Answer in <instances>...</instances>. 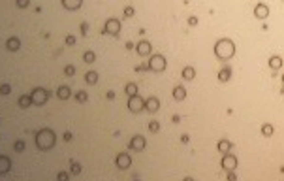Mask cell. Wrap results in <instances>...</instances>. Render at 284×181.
<instances>
[{
  "label": "cell",
  "instance_id": "obj_8",
  "mask_svg": "<svg viewBox=\"0 0 284 181\" xmlns=\"http://www.w3.org/2000/svg\"><path fill=\"white\" fill-rule=\"evenodd\" d=\"M10 168H11V161H10L8 157L0 155V174H8Z\"/></svg>",
  "mask_w": 284,
  "mask_h": 181
},
{
  "label": "cell",
  "instance_id": "obj_35",
  "mask_svg": "<svg viewBox=\"0 0 284 181\" xmlns=\"http://www.w3.org/2000/svg\"><path fill=\"white\" fill-rule=\"evenodd\" d=\"M124 15H126V17L134 15V8H126V10H124Z\"/></svg>",
  "mask_w": 284,
  "mask_h": 181
},
{
  "label": "cell",
  "instance_id": "obj_14",
  "mask_svg": "<svg viewBox=\"0 0 284 181\" xmlns=\"http://www.w3.org/2000/svg\"><path fill=\"white\" fill-rule=\"evenodd\" d=\"M158 106H160V104H158V100H156V98H149V100L145 102V108H147L149 111H156V109H158Z\"/></svg>",
  "mask_w": 284,
  "mask_h": 181
},
{
  "label": "cell",
  "instance_id": "obj_31",
  "mask_svg": "<svg viewBox=\"0 0 284 181\" xmlns=\"http://www.w3.org/2000/svg\"><path fill=\"white\" fill-rule=\"evenodd\" d=\"M149 128H151V132H156V130L160 128V125H158L156 121H151V125H149Z\"/></svg>",
  "mask_w": 284,
  "mask_h": 181
},
{
  "label": "cell",
  "instance_id": "obj_18",
  "mask_svg": "<svg viewBox=\"0 0 284 181\" xmlns=\"http://www.w3.org/2000/svg\"><path fill=\"white\" fill-rule=\"evenodd\" d=\"M173 96H175L177 100H183V98L186 96V93H184V89H183V87H177V89L173 90Z\"/></svg>",
  "mask_w": 284,
  "mask_h": 181
},
{
  "label": "cell",
  "instance_id": "obj_28",
  "mask_svg": "<svg viewBox=\"0 0 284 181\" xmlns=\"http://www.w3.org/2000/svg\"><path fill=\"white\" fill-rule=\"evenodd\" d=\"M64 74H66V76H74V74H75V68H74V66H66V68H64Z\"/></svg>",
  "mask_w": 284,
  "mask_h": 181
},
{
  "label": "cell",
  "instance_id": "obj_4",
  "mask_svg": "<svg viewBox=\"0 0 284 181\" xmlns=\"http://www.w3.org/2000/svg\"><path fill=\"white\" fill-rule=\"evenodd\" d=\"M30 98H32V102H36V104H43V102L47 100V93H45V89H34V90H32V95H30Z\"/></svg>",
  "mask_w": 284,
  "mask_h": 181
},
{
  "label": "cell",
  "instance_id": "obj_32",
  "mask_svg": "<svg viewBox=\"0 0 284 181\" xmlns=\"http://www.w3.org/2000/svg\"><path fill=\"white\" fill-rule=\"evenodd\" d=\"M79 172H81V166H79L77 162H74V164H72V174H79Z\"/></svg>",
  "mask_w": 284,
  "mask_h": 181
},
{
  "label": "cell",
  "instance_id": "obj_37",
  "mask_svg": "<svg viewBox=\"0 0 284 181\" xmlns=\"http://www.w3.org/2000/svg\"><path fill=\"white\" fill-rule=\"evenodd\" d=\"M17 6H21V8H27V6H28V2H25V0H23V2H17Z\"/></svg>",
  "mask_w": 284,
  "mask_h": 181
},
{
  "label": "cell",
  "instance_id": "obj_13",
  "mask_svg": "<svg viewBox=\"0 0 284 181\" xmlns=\"http://www.w3.org/2000/svg\"><path fill=\"white\" fill-rule=\"evenodd\" d=\"M6 47H8L10 51H17V49L21 47V42H19V38H10V40L6 42Z\"/></svg>",
  "mask_w": 284,
  "mask_h": 181
},
{
  "label": "cell",
  "instance_id": "obj_20",
  "mask_svg": "<svg viewBox=\"0 0 284 181\" xmlns=\"http://www.w3.org/2000/svg\"><path fill=\"white\" fill-rule=\"evenodd\" d=\"M136 93H137V87L134 83H128L126 85V95H130V98H132V96H136Z\"/></svg>",
  "mask_w": 284,
  "mask_h": 181
},
{
  "label": "cell",
  "instance_id": "obj_29",
  "mask_svg": "<svg viewBox=\"0 0 284 181\" xmlns=\"http://www.w3.org/2000/svg\"><path fill=\"white\" fill-rule=\"evenodd\" d=\"M57 179H58V181H68V172H58Z\"/></svg>",
  "mask_w": 284,
  "mask_h": 181
},
{
  "label": "cell",
  "instance_id": "obj_33",
  "mask_svg": "<svg viewBox=\"0 0 284 181\" xmlns=\"http://www.w3.org/2000/svg\"><path fill=\"white\" fill-rule=\"evenodd\" d=\"M66 43H68V45H74V43H75V38H74V36H68V38H66Z\"/></svg>",
  "mask_w": 284,
  "mask_h": 181
},
{
  "label": "cell",
  "instance_id": "obj_21",
  "mask_svg": "<svg viewBox=\"0 0 284 181\" xmlns=\"http://www.w3.org/2000/svg\"><path fill=\"white\" fill-rule=\"evenodd\" d=\"M269 64H271V68H280L282 66V60H280V57H271Z\"/></svg>",
  "mask_w": 284,
  "mask_h": 181
},
{
  "label": "cell",
  "instance_id": "obj_3",
  "mask_svg": "<svg viewBox=\"0 0 284 181\" xmlns=\"http://www.w3.org/2000/svg\"><path fill=\"white\" fill-rule=\"evenodd\" d=\"M119 30H121V23L117 21V19H107V23H105V32L107 34H119Z\"/></svg>",
  "mask_w": 284,
  "mask_h": 181
},
{
  "label": "cell",
  "instance_id": "obj_16",
  "mask_svg": "<svg viewBox=\"0 0 284 181\" xmlns=\"http://www.w3.org/2000/svg\"><path fill=\"white\" fill-rule=\"evenodd\" d=\"M85 81H87L88 85H94V83L98 81V74H96V72H88V74L85 76Z\"/></svg>",
  "mask_w": 284,
  "mask_h": 181
},
{
  "label": "cell",
  "instance_id": "obj_11",
  "mask_svg": "<svg viewBox=\"0 0 284 181\" xmlns=\"http://www.w3.org/2000/svg\"><path fill=\"white\" fill-rule=\"evenodd\" d=\"M130 147L132 149H143L145 147V138H141V136H134L132 142H130Z\"/></svg>",
  "mask_w": 284,
  "mask_h": 181
},
{
  "label": "cell",
  "instance_id": "obj_10",
  "mask_svg": "<svg viewBox=\"0 0 284 181\" xmlns=\"http://www.w3.org/2000/svg\"><path fill=\"white\" fill-rule=\"evenodd\" d=\"M57 95H58L60 100H66V98H70V95H72V89H70L68 85H60L58 90H57Z\"/></svg>",
  "mask_w": 284,
  "mask_h": 181
},
{
  "label": "cell",
  "instance_id": "obj_24",
  "mask_svg": "<svg viewBox=\"0 0 284 181\" xmlns=\"http://www.w3.org/2000/svg\"><path fill=\"white\" fill-rule=\"evenodd\" d=\"M218 77H220V81H228V77H230V68H224V70L218 74Z\"/></svg>",
  "mask_w": 284,
  "mask_h": 181
},
{
  "label": "cell",
  "instance_id": "obj_17",
  "mask_svg": "<svg viewBox=\"0 0 284 181\" xmlns=\"http://www.w3.org/2000/svg\"><path fill=\"white\" fill-rule=\"evenodd\" d=\"M183 77L184 79H194V68H190V66L184 68V70H183Z\"/></svg>",
  "mask_w": 284,
  "mask_h": 181
},
{
  "label": "cell",
  "instance_id": "obj_19",
  "mask_svg": "<svg viewBox=\"0 0 284 181\" xmlns=\"http://www.w3.org/2000/svg\"><path fill=\"white\" fill-rule=\"evenodd\" d=\"M30 104H32V98H30V96H21V98H19V106H21V108H28Z\"/></svg>",
  "mask_w": 284,
  "mask_h": 181
},
{
  "label": "cell",
  "instance_id": "obj_26",
  "mask_svg": "<svg viewBox=\"0 0 284 181\" xmlns=\"http://www.w3.org/2000/svg\"><path fill=\"white\" fill-rule=\"evenodd\" d=\"M262 132H264L265 136H271V134H273V126H271V125H264V128H262Z\"/></svg>",
  "mask_w": 284,
  "mask_h": 181
},
{
  "label": "cell",
  "instance_id": "obj_7",
  "mask_svg": "<svg viewBox=\"0 0 284 181\" xmlns=\"http://www.w3.org/2000/svg\"><path fill=\"white\" fill-rule=\"evenodd\" d=\"M222 166H224L226 170H233L235 166H237V158H235L233 155H226V157L222 158Z\"/></svg>",
  "mask_w": 284,
  "mask_h": 181
},
{
  "label": "cell",
  "instance_id": "obj_39",
  "mask_svg": "<svg viewBox=\"0 0 284 181\" xmlns=\"http://www.w3.org/2000/svg\"><path fill=\"white\" fill-rule=\"evenodd\" d=\"M184 181H192V179H190V177H186V179H184Z\"/></svg>",
  "mask_w": 284,
  "mask_h": 181
},
{
  "label": "cell",
  "instance_id": "obj_36",
  "mask_svg": "<svg viewBox=\"0 0 284 181\" xmlns=\"http://www.w3.org/2000/svg\"><path fill=\"white\" fill-rule=\"evenodd\" d=\"M64 140L70 142V140H72V134H70V132H64Z\"/></svg>",
  "mask_w": 284,
  "mask_h": 181
},
{
  "label": "cell",
  "instance_id": "obj_5",
  "mask_svg": "<svg viewBox=\"0 0 284 181\" xmlns=\"http://www.w3.org/2000/svg\"><path fill=\"white\" fill-rule=\"evenodd\" d=\"M149 68H153V70H164V68H166L164 57H162V55H154V57L151 59V62H149Z\"/></svg>",
  "mask_w": 284,
  "mask_h": 181
},
{
  "label": "cell",
  "instance_id": "obj_30",
  "mask_svg": "<svg viewBox=\"0 0 284 181\" xmlns=\"http://www.w3.org/2000/svg\"><path fill=\"white\" fill-rule=\"evenodd\" d=\"M75 98H77V102H85L87 100V93H83V90H81V93H77Z\"/></svg>",
  "mask_w": 284,
  "mask_h": 181
},
{
  "label": "cell",
  "instance_id": "obj_9",
  "mask_svg": "<svg viewBox=\"0 0 284 181\" xmlns=\"http://www.w3.org/2000/svg\"><path fill=\"white\" fill-rule=\"evenodd\" d=\"M130 157L126 155V153H121L119 157H117V166H119V168H128L130 166Z\"/></svg>",
  "mask_w": 284,
  "mask_h": 181
},
{
  "label": "cell",
  "instance_id": "obj_25",
  "mask_svg": "<svg viewBox=\"0 0 284 181\" xmlns=\"http://www.w3.org/2000/svg\"><path fill=\"white\" fill-rule=\"evenodd\" d=\"M10 90H11V87H10V85H6V83H2V85H0V93H2V95H10Z\"/></svg>",
  "mask_w": 284,
  "mask_h": 181
},
{
  "label": "cell",
  "instance_id": "obj_15",
  "mask_svg": "<svg viewBox=\"0 0 284 181\" xmlns=\"http://www.w3.org/2000/svg\"><path fill=\"white\" fill-rule=\"evenodd\" d=\"M267 15V8L264 6V4H258L256 6V17H260V19H264Z\"/></svg>",
  "mask_w": 284,
  "mask_h": 181
},
{
  "label": "cell",
  "instance_id": "obj_38",
  "mask_svg": "<svg viewBox=\"0 0 284 181\" xmlns=\"http://www.w3.org/2000/svg\"><path fill=\"white\" fill-rule=\"evenodd\" d=\"M228 181H235V174H230L228 175Z\"/></svg>",
  "mask_w": 284,
  "mask_h": 181
},
{
  "label": "cell",
  "instance_id": "obj_12",
  "mask_svg": "<svg viewBox=\"0 0 284 181\" xmlns=\"http://www.w3.org/2000/svg\"><path fill=\"white\" fill-rule=\"evenodd\" d=\"M137 53L139 55H149L151 53V43L149 42H139L137 43Z\"/></svg>",
  "mask_w": 284,
  "mask_h": 181
},
{
  "label": "cell",
  "instance_id": "obj_1",
  "mask_svg": "<svg viewBox=\"0 0 284 181\" xmlns=\"http://www.w3.org/2000/svg\"><path fill=\"white\" fill-rule=\"evenodd\" d=\"M36 145L40 149H49L55 145V132L49 128H43L36 134Z\"/></svg>",
  "mask_w": 284,
  "mask_h": 181
},
{
  "label": "cell",
  "instance_id": "obj_22",
  "mask_svg": "<svg viewBox=\"0 0 284 181\" xmlns=\"http://www.w3.org/2000/svg\"><path fill=\"white\" fill-rule=\"evenodd\" d=\"M218 149H220L222 153H230V149H231V143H230V142H220V143H218Z\"/></svg>",
  "mask_w": 284,
  "mask_h": 181
},
{
  "label": "cell",
  "instance_id": "obj_6",
  "mask_svg": "<svg viewBox=\"0 0 284 181\" xmlns=\"http://www.w3.org/2000/svg\"><path fill=\"white\" fill-rule=\"evenodd\" d=\"M143 106H145V102L141 100V98H139L137 95H136V96H132V98L128 100V108H130L132 111H139V109L143 108Z\"/></svg>",
  "mask_w": 284,
  "mask_h": 181
},
{
  "label": "cell",
  "instance_id": "obj_27",
  "mask_svg": "<svg viewBox=\"0 0 284 181\" xmlns=\"http://www.w3.org/2000/svg\"><path fill=\"white\" fill-rule=\"evenodd\" d=\"M13 147H15V151H23V149H25V142H23V140H17Z\"/></svg>",
  "mask_w": 284,
  "mask_h": 181
},
{
  "label": "cell",
  "instance_id": "obj_34",
  "mask_svg": "<svg viewBox=\"0 0 284 181\" xmlns=\"http://www.w3.org/2000/svg\"><path fill=\"white\" fill-rule=\"evenodd\" d=\"M64 6H66V8H74V10H75V8H79V2H74V4H68V2H64Z\"/></svg>",
  "mask_w": 284,
  "mask_h": 181
},
{
  "label": "cell",
  "instance_id": "obj_23",
  "mask_svg": "<svg viewBox=\"0 0 284 181\" xmlns=\"http://www.w3.org/2000/svg\"><path fill=\"white\" fill-rule=\"evenodd\" d=\"M94 59H96V55H94L92 51H87V53L83 55V60H85V62H88V64H90V62H94Z\"/></svg>",
  "mask_w": 284,
  "mask_h": 181
},
{
  "label": "cell",
  "instance_id": "obj_2",
  "mask_svg": "<svg viewBox=\"0 0 284 181\" xmlns=\"http://www.w3.org/2000/svg\"><path fill=\"white\" fill-rule=\"evenodd\" d=\"M215 53H217V57H220V59H230V57H233V53H235V45H233V42H230V40H220V42L217 43Z\"/></svg>",
  "mask_w": 284,
  "mask_h": 181
}]
</instances>
